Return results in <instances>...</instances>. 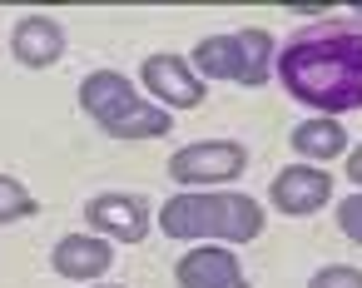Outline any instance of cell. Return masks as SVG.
Returning a JSON list of instances; mask_svg holds the SVG:
<instances>
[{
  "label": "cell",
  "mask_w": 362,
  "mask_h": 288,
  "mask_svg": "<svg viewBox=\"0 0 362 288\" xmlns=\"http://www.w3.org/2000/svg\"><path fill=\"white\" fill-rule=\"evenodd\" d=\"M283 90L313 115L362 110V21H317L288 35L278 50Z\"/></svg>",
  "instance_id": "6da1fadb"
},
{
  "label": "cell",
  "mask_w": 362,
  "mask_h": 288,
  "mask_svg": "<svg viewBox=\"0 0 362 288\" xmlns=\"http://www.w3.org/2000/svg\"><path fill=\"white\" fill-rule=\"evenodd\" d=\"M268 214L253 194H204V189H189V194H169L159 204V234L169 238H194V243H253L263 234Z\"/></svg>",
  "instance_id": "7a4b0ae2"
},
{
  "label": "cell",
  "mask_w": 362,
  "mask_h": 288,
  "mask_svg": "<svg viewBox=\"0 0 362 288\" xmlns=\"http://www.w3.org/2000/svg\"><path fill=\"white\" fill-rule=\"evenodd\" d=\"M80 105H85V115H90L110 139L139 144V139H164V134L174 129V115L159 110L154 100H144V95L134 90V80H129V75H115V70L85 75V80H80Z\"/></svg>",
  "instance_id": "3957f363"
},
{
  "label": "cell",
  "mask_w": 362,
  "mask_h": 288,
  "mask_svg": "<svg viewBox=\"0 0 362 288\" xmlns=\"http://www.w3.org/2000/svg\"><path fill=\"white\" fill-rule=\"evenodd\" d=\"M273 60H278V40L258 25L228 30V35H204L189 55V65L204 85L209 80H233L243 90H263L273 80Z\"/></svg>",
  "instance_id": "277c9868"
},
{
  "label": "cell",
  "mask_w": 362,
  "mask_h": 288,
  "mask_svg": "<svg viewBox=\"0 0 362 288\" xmlns=\"http://www.w3.org/2000/svg\"><path fill=\"white\" fill-rule=\"evenodd\" d=\"M243 169H248V149L238 139H199L169 159V179L184 189H218L243 179Z\"/></svg>",
  "instance_id": "5b68a950"
},
{
  "label": "cell",
  "mask_w": 362,
  "mask_h": 288,
  "mask_svg": "<svg viewBox=\"0 0 362 288\" xmlns=\"http://www.w3.org/2000/svg\"><path fill=\"white\" fill-rule=\"evenodd\" d=\"M139 80H144V90L154 95L159 110H199V105L209 100V85H204V80L194 75V65H189L184 55H174V50L149 55V60L139 65Z\"/></svg>",
  "instance_id": "8992f818"
},
{
  "label": "cell",
  "mask_w": 362,
  "mask_h": 288,
  "mask_svg": "<svg viewBox=\"0 0 362 288\" xmlns=\"http://www.w3.org/2000/svg\"><path fill=\"white\" fill-rule=\"evenodd\" d=\"M268 199H273L278 214H288V219H308V214H317V209L332 199V174H327L322 164H303V159H298V164H288V169L273 174Z\"/></svg>",
  "instance_id": "52a82bcc"
},
{
  "label": "cell",
  "mask_w": 362,
  "mask_h": 288,
  "mask_svg": "<svg viewBox=\"0 0 362 288\" xmlns=\"http://www.w3.org/2000/svg\"><path fill=\"white\" fill-rule=\"evenodd\" d=\"M85 224L100 238L119 243H144L149 238V204L139 194H95L85 204Z\"/></svg>",
  "instance_id": "ba28073f"
},
{
  "label": "cell",
  "mask_w": 362,
  "mask_h": 288,
  "mask_svg": "<svg viewBox=\"0 0 362 288\" xmlns=\"http://www.w3.org/2000/svg\"><path fill=\"white\" fill-rule=\"evenodd\" d=\"M174 278H179V288H253L248 273H243V263H238V253L223 248V243L189 248L174 263Z\"/></svg>",
  "instance_id": "9c48e42d"
},
{
  "label": "cell",
  "mask_w": 362,
  "mask_h": 288,
  "mask_svg": "<svg viewBox=\"0 0 362 288\" xmlns=\"http://www.w3.org/2000/svg\"><path fill=\"white\" fill-rule=\"evenodd\" d=\"M11 55L25 70L60 65L65 60V30H60V21H50V16H21L16 30H11Z\"/></svg>",
  "instance_id": "30bf717a"
},
{
  "label": "cell",
  "mask_w": 362,
  "mask_h": 288,
  "mask_svg": "<svg viewBox=\"0 0 362 288\" xmlns=\"http://www.w3.org/2000/svg\"><path fill=\"white\" fill-rule=\"evenodd\" d=\"M110 263H115V243L100 238V234H65L50 253V268L60 278H75V283H90V278L110 273Z\"/></svg>",
  "instance_id": "8fae6325"
},
{
  "label": "cell",
  "mask_w": 362,
  "mask_h": 288,
  "mask_svg": "<svg viewBox=\"0 0 362 288\" xmlns=\"http://www.w3.org/2000/svg\"><path fill=\"white\" fill-rule=\"evenodd\" d=\"M288 144H293V154H303V164L347 159V129H342V120H327V115H308L303 125H293Z\"/></svg>",
  "instance_id": "7c38bea8"
},
{
  "label": "cell",
  "mask_w": 362,
  "mask_h": 288,
  "mask_svg": "<svg viewBox=\"0 0 362 288\" xmlns=\"http://www.w3.org/2000/svg\"><path fill=\"white\" fill-rule=\"evenodd\" d=\"M35 209H40V199H35L21 179L0 174V229H6V224H21V219H30Z\"/></svg>",
  "instance_id": "4fadbf2b"
},
{
  "label": "cell",
  "mask_w": 362,
  "mask_h": 288,
  "mask_svg": "<svg viewBox=\"0 0 362 288\" xmlns=\"http://www.w3.org/2000/svg\"><path fill=\"white\" fill-rule=\"evenodd\" d=\"M308 288H362V268L352 263H327L308 278Z\"/></svg>",
  "instance_id": "5bb4252c"
},
{
  "label": "cell",
  "mask_w": 362,
  "mask_h": 288,
  "mask_svg": "<svg viewBox=\"0 0 362 288\" xmlns=\"http://www.w3.org/2000/svg\"><path fill=\"white\" fill-rule=\"evenodd\" d=\"M337 234L362 248V194H347V199L337 204Z\"/></svg>",
  "instance_id": "9a60e30c"
},
{
  "label": "cell",
  "mask_w": 362,
  "mask_h": 288,
  "mask_svg": "<svg viewBox=\"0 0 362 288\" xmlns=\"http://www.w3.org/2000/svg\"><path fill=\"white\" fill-rule=\"evenodd\" d=\"M347 179H352V189H362V144L347 149Z\"/></svg>",
  "instance_id": "2e32d148"
},
{
  "label": "cell",
  "mask_w": 362,
  "mask_h": 288,
  "mask_svg": "<svg viewBox=\"0 0 362 288\" xmlns=\"http://www.w3.org/2000/svg\"><path fill=\"white\" fill-rule=\"evenodd\" d=\"M95 288H119V283H95Z\"/></svg>",
  "instance_id": "e0dca14e"
}]
</instances>
